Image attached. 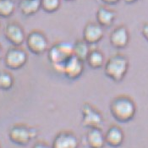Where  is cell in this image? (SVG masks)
<instances>
[{"label": "cell", "instance_id": "1", "mask_svg": "<svg viewBox=\"0 0 148 148\" xmlns=\"http://www.w3.org/2000/svg\"><path fill=\"white\" fill-rule=\"evenodd\" d=\"M109 109L116 121L127 123L134 119L136 113V105L130 97L120 95L111 101Z\"/></svg>", "mask_w": 148, "mask_h": 148}, {"label": "cell", "instance_id": "2", "mask_svg": "<svg viewBox=\"0 0 148 148\" xmlns=\"http://www.w3.org/2000/svg\"><path fill=\"white\" fill-rule=\"evenodd\" d=\"M105 75L114 82H121L125 79L130 67L128 58L121 53L109 57L104 64Z\"/></svg>", "mask_w": 148, "mask_h": 148}, {"label": "cell", "instance_id": "3", "mask_svg": "<svg viewBox=\"0 0 148 148\" xmlns=\"http://www.w3.org/2000/svg\"><path fill=\"white\" fill-rule=\"evenodd\" d=\"M47 52L49 63L58 72H60L63 65L73 56L72 44L66 42L53 43Z\"/></svg>", "mask_w": 148, "mask_h": 148}, {"label": "cell", "instance_id": "4", "mask_svg": "<svg viewBox=\"0 0 148 148\" xmlns=\"http://www.w3.org/2000/svg\"><path fill=\"white\" fill-rule=\"evenodd\" d=\"M25 46L34 55H42L49 48V42L46 34L40 30H32L26 35Z\"/></svg>", "mask_w": 148, "mask_h": 148}, {"label": "cell", "instance_id": "5", "mask_svg": "<svg viewBox=\"0 0 148 148\" xmlns=\"http://www.w3.org/2000/svg\"><path fill=\"white\" fill-rule=\"evenodd\" d=\"M28 58L26 51L21 47H12L3 56V64L10 70H19L26 64Z\"/></svg>", "mask_w": 148, "mask_h": 148}, {"label": "cell", "instance_id": "6", "mask_svg": "<svg viewBox=\"0 0 148 148\" xmlns=\"http://www.w3.org/2000/svg\"><path fill=\"white\" fill-rule=\"evenodd\" d=\"M37 132L34 128H30L25 125H15L9 131L10 141L18 146H26L36 136Z\"/></svg>", "mask_w": 148, "mask_h": 148}, {"label": "cell", "instance_id": "7", "mask_svg": "<svg viewBox=\"0 0 148 148\" xmlns=\"http://www.w3.org/2000/svg\"><path fill=\"white\" fill-rule=\"evenodd\" d=\"M3 35L6 41L13 47H21L25 41L26 35L23 26L17 21H10L7 23Z\"/></svg>", "mask_w": 148, "mask_h": 148}, {"label": "cell", "instance_id": "8", "mask_svg": "<svg viewBox=\"0 0 148 148\" xmlns=\"http://www.w3.org/2000/svg\"><path fill=\"white\" fill-rule=\"evenodd\" d=\"M82 113V125L88 129L91 128H100L103 124V116L101 113L95 108L90 103H84L81 108Z\"/></svg>", "mask_w": 148, "mask_h": 148}, {"label": "cell", "instance_id": "9", "mask_svg": "<svg viewBox=\"0 0 148 148\" xmlns=\"http://www.w3.org/2000/svg\"><path fill=\"white\" fill-rule=\"evenodd\" d=\"M85 62L80 60L74 55L61 68L60 73H62L67 79L70 80H75L79 79L83 74Z\"/></svg>", "mask_w": 148, "mask_h": 148}, {"label": "cell", "instance_id": "10", "mask_svg": "<svg viewBox=\"0 0 148 148\" xmlns=\"http://www.w3.org/2000/svg\"><path fill=\"white\" fill-rule=\"evenodd\" d=\"M104 36V29L97 22H88L83 28L82 39L90 46L96 45Z\"/></svg>", "mask_w": 148, "mask_h": 148}, {"label": "cell", "instance_id": "11", "mask_svg": "<svg viewBox=\"0 0 148 148\" xmlns=\"http://www.w3.org/2000/svg\"><path fill=\"white\" fill-rule=\"evenodd\" d=\"M109 42L116 49H124L130 42V32L125 25L115 27L109 36Z\"/></svg>", "mask_w": 148, "mask_h": 148}, {"label": "cell", "instance_id": "12", "mask_svg": "<svg viewBox=\"0 0 148 148\" xmlns=\"http://www.w3.org/2000/svg\"><path fill=\"white\" fill-rule=\"evenodd\" d=\"M79 142L74 133L61 131L55 136L52 148H78Z\"/></svg>", "mask_w": 148, "mask_h": 148}, {"label": "cell", "instance_id": "13", "mask_svg": "<svg viewBox=\"0 0 148 148\" xmlns=\"http://www.w3.org/2000/svg\"><path fill=\"white\" fill-rule=\"evenodd\" d=\"M117 17V13L105 6H101L96 12L97 23L103 28H108L112 26Z\"/></svg>", "mask_w": 148, "mask_h": 148}, {"label": "cell", "instance_id": "14", "mask_svg": "<svg viewBox=\"0 0 148 148\" xmlns=\"http://www.w3.org/2000/svg\"><path fill=\"white\" fill-rule=\"evenodd\" d=\"M104 138L106 144H108L111 147L117 148L123 144L125 135L123 130L119 127L113 125L108 130L106 135H104Z\"/></svg>", "mask_w": 148, "mask_h": 148}, {"label": "cell", "instance_id": "15", "mask_svg": "<svg viewBox=\"0 0 148 148\" xmlns=\"http://www.w3.org/2000/svg\"><path fill=\"white\" fill-rule=\"evenodd\" d=\"M86 143L90 148H103L105 144V138L101 129H89L86 135Z\"/></svg>", "mask_w": 148, "mask_h": 148}, {"label": "cell", "instance_id": "16", "mask_svg": "<svg viewBox=\"0 0 148 148\" xmlns=\"http://www.w3.org/2000/svg\"><path fill=\"white\" fill-rule=\"evenodd\" d=\"M105 56L103 53L97 48L91 49L85 63L92 69H98L104 66L105 64Z\"/></svg>", "mask_w": 148, "mask_h": 148}, {"label": "cell", "instance_id": "17", "mask_svg": "<svg viewBox=\"0 0 148 148\" xmlns=\"http://www.w3.org/2000/svg\"><path fill=\"white\" fill-rule=\"evenodd\" d=\"M18 8L24 16H33L41 10L40 0H20Z\"/></svg>", "mask_w": 148, "mask_h": 148}, {"label": "cell", "instance_id": "18", "mask_svg": "<svg viewBox=\"0 0 148 148\" xmlns=\"http://www.w3.org/2000/svg\"><path fill=\"white\" fill-rule=\"evenodd\" d=\"M91 48L90 45L86 43L83 39H78L72 44L73 55L80 60L85 62Z\"/></svg>", "mask_w": 148, "mask_h": 148}, {"label": "cell", "instance_id": "19", "mask_svg": "<svg viewBox=\"0 0 148 148\" xmlns=\"http://www.w3.org/2000/svg\"><path fill=\"white\" fill-rule=\"evenodd\" d=\"M16 4L14 0H0V18L7 19L15 12Z\"/></svg>", "mask_w": 148, "mask_h": 148}, {"label": "cell", "instance_id": "20", "mask_svg": "<svg viewBox=\"0 0 148 148\" xmlns=\"http://www.w3.org/2000/svg\"><path fill=\"white\" fill-rule=\"evenodd\" d=\"M14 84V77L8 70H0V90L10 91Z\"/></svg>", "mask_w": 148, "mask_h": 148}, {"label": "cell", "instance_id": "21", "mask_svg": "<svg viewBox=\"0 0 148 148\" xmlns=\"http://www.w3.org/2000/svg\"><path fill=\"white\" fill-rule=\"evenodd\" d=\"M41 10L47 14L57 12L61 6V0H40Z\"/></svg>", "mask_w": 148, "mask_h": 148}, {"label": "cell", "instance_id": "22", "mask_svg": "<svg viewBox=\"0 0 148 148\" xmlns=\"http://www.w3.org/2000/svg\"><path fill=\"white\" fill-rule=\"evenodd\" d=\"M141 34L148 42V23H145L141 27Z\"/></svg>", "mask_w": 148, "mask_h": 148}, {"label": "cell", "instance_id": "23", "mask_svg": "<svg viewBox=\"0 0 148 148\" xmlns=\"http://www.w3.org/2000/svg\"><path fill=\"white\" fill-rule=\"evenodd\" d=\"M101 2H103L104 4L106 5H115L117 4L120 0H100Z\"/></svg>", "mask_w": 148, "mask_h": 148}, {"label": "cell", "instance_id": "24", "mask_svg": "<svg viewBox=\"0 0 148 148\" xmlns=\"http://www.w3.org/2000/svg\"><path fill=\"white\" fill-rule=\"evenodd\" d=\"M33 148H52V147L48 146L47 144L43 143V142H37L36 144H35Z\"/></svg>", "mask_w": 148, "mask_h": 148}, {"label": "cell", "instance_id": "25", "mask_svg": "<svg viewBox=\"0 0 148 148\" xmlns=\"http://www.w3.org/2000/svg\"><path fill=\"white\" fill-rule=\"evenodd\" d=\"M124 1H125V3H127V4H132V3H136L137 1H139V0H124Z\"/></svg>", "mask_w": 148, "mask_h": 148}, {"label": "cell", "instance_id": "26", "mask_svg": "<svg viewBox=\"0 0 148 148\" xmlns=\"http://www.w3.org/2000/svg\"><path fill=\"white\" fill-rule=\"evenodd\" d=\"M2 58H3V47H2V45L0 44V60Z\"/></svg>", "mask_w": 148, "mask_h": 148}, {"label": "cell", "instance_id": "27", "mask_svg": "<svg viewBox=\"0 0 148 148\" xmlns=\"http://www.w3.org/2000/svg\"><path fill=\"white\" fill-rule=\"evenodd\" d=\"M64 1H66V2H73V1H75V0H64Z\"/></svg>", "mask_w": 148, "mask_h": 148}]
</instances>
